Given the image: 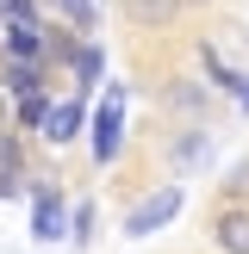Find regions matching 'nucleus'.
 <instances>
[{
	"label": "nucleus",
	"instance_id": "1",
	"mask_svg": "<svg viewBox=\"0 0 249 254\" xmlns=\"http://www.w3.org/2000/svg\"><path fill=\"white\" fill-rule=\"evenodd\" d=\"M87 143H94V168H112L119 161V143H124V81H112L106 87V106L87 118Z\"/></svg>",
	"mask_w": 249,
	"mask_h": 254
},
{
	"label": "nucleus",
	"instance_id": "2",
	"mask_svg": "<svg viewBox=\"0 0 249 254\" xmlns=\"http://www.w3.org/2000/svg\"><path fill=\"white\" fill-rule=\"evenodd\" d=\"M181 205H187V192H181L174 180H168V186H156L143 205H131V211H124V236H131V242H143V236L168 230V223L181 217Z\"/></svg>",
	"mask_w": 249,
	"mask_h": 254
},
{
	"label": "nucleus",
	"instance_id": "3",
	"mask_svg": "<svg viewBox=\"0 0 249 254\" xmlns=\"http://www.w3.org/2000/svg\"><path fill=\"white\" fill-rule=\"evenodd\" d=\"M31 192V242H62L69 236V198L56 180H25Z\"/></svg>",
	"mask_w": 249,
	"mask_h": 254
},
{
	"label": "nucleus",
	"instance_id": "4",
	"mask_svg": "<svg viewBox=\"0 0 249 254\" xmlns=\"http://www.w3.org/2000/svg\"><path fill=\"white\" fill-rule=\"evenodd\" d=\"M0 56L50 68V25H6V31H0Z\"/></svg>",
	"mask_w": 249,
	"mask_h": 254
},
{
	"label": "nucleus",
	"instance_id": "5",
	"mask_svg": "<svg viewBox=\"0 0 249 254\" xmlns=\"http://www.w3.org/2000/svg\"><path fill=\"white\" fill-rule=\"evenodd\" d=\"M81 130H87V106H81V99H56L50 118H44V143L50 149H69Z\"/></svg>",
	"mask_w": 249,
	"mask_h": 254
},
{
	"label": "nucleus",
	"instance_id": "6",
	"mask_svg": "<svg viewBox=\"0 0 249 254\" xmlns=\"http://www.w3.org/2000/svg\"><path fill=\"white\" fill-rule=\"evenodd\" d=\"M119 6H124V19H131L137 31H168L187 0H119Z\"/></svg>",
	"mask_w": 249,
	"mask_h": 254
},
{
	"label": "nucleus",
	"instance_id": "7",
	"mask_svg": "<svg viewBox=\"0 0 249 254\" xmlns=\"http://www.w3.org/2000/svg\"><path fill=\"white\" fill-rule=\"evenodd\" d=\"M212 236H218L224 254H249V205H224L212 217Z\"/></svg>",
	"mask_w": 249,
	"mask_h": 254
},
{
	"label": "nucleus",
	"instance_id": "8",
	"mask_svg": "<svg viewBox=\"0 0 249 254\" xmlns=\"http://www.w3.org/2000/svg\"><path fill=\"white\" fill-rule=\"evenodd\" d=\"M199 62H206V81L218 87V93H231V99H243V87H249V74H237V68H231V62H224V56H218V50H212V44H199Z\"/></svg>",
	"mask_w": 249,
	"mask_h": 254
},
{
	"label": "nucleus",
	"instance_id": "9",
	"mask_svg": "<svg viewBox=\"0 0 249 254\" xmlns=\"http://www.w3.org/2000/svg\"><path fill=\"white\" fill-rule=\"evenodd\" d=\"M0 81H6V93H12V99H25V93H44V87H50V68H31V62H6V68H0Z\"/></svg>",
	"mask_w": 249,
	"mask_h": 254
},
{
	"label": "nucleus",
	"instance_id": "10",
	"mask_svg": "<svg viewBox=\"0 0 249 254\" xmlns=\"http://www.w3.org/2000/svg\"><path fill=\"white\" fill-rule=\"evenodd\" d=\"M69 68H75V87L87 93V87H100V74H106V50H100V44H81Z\"/></svg>",
	"mask_w": 249,
	"mask_h": 254
},
{
	"label": "nucleus",
	"instance_id": "11",
	"mask_svg": "<svg viewBox=\"0 0 249 254\" xmlns=\"http://www.w3.org/2000/svg\"><path fill=\"white\" fill-rule=\"evenodd\" d=\"M56 12L75 25V31H94L100 25V0H56Z\"/></svg>",
	"mask_w": 249,
	"mask_h": 254
},
{
	"label": "nucleus",
	"instance_id": "12",
	"mask_svg": "<svg viewBox=\"0 0 249 254\" xmlns=\"http://www.w3.org/2000/svg\"><path fill=\"white\" fill-rule=\"evenodd\" d=\"M50 106H56V99H50V87H44V93H25V99H19V124H25V130H44Z\"/></svg>",
	"mask_w": 249,
	"mask_h": 254
},
{
	"label": "nucleus",
	"instance_id": "13",
	"mask_svg": "<svg viewBox=\"0 0 249 254\" xmlns=\"http://www.w3.org/2000/svg\"><path fill=\"white\" fill-rule=\"evenodd\" d=\"M69 236H75V248L94 242V198H81V205L69 211Z\"/></svg>",
	"mask_w": 249,
	"mask_h": 254
},
{
	"label": "nucleus",
	"instance_id": "14",
	"mask_svg": "<svg viewBox=\"0 0 249 254\" xmlns=\"http://www.w3.org/2000/svg\"><path fill=\"white\" fill-rule=\"evenodd\" d=\"M224 205H249V161H237L224 174Z\"/></svg>",
	"mask_w": 249,
	"mask_h": 254
},
{
	"label": "nucleus",
	"instance_id": "15",
	"mask_svg": "<svg viewBox=\"0 0 249 254\" xmlns=\"http://www.w3.org/2000/svg\"><path fill=\"white\" fill-rule=\"evenodd\" d=\"M0 174H19V180H25V149H19L12 130H0Z\"/></svg>",
	"mask_w": 249,
	"mask_h": 254
},
{
	"label": "nucleus",
	"instance_id": "16",
	"mask_svg": "<svg viewBox=\"0 0 249 254\" xmlns=\"http://www.w3.org/2000/svg\"><path fill=\"white\" fill-rule=\"evenodd\" d=\"M0 19L6 25H44L37 19V0H0Z\"/></svg>",
	"mask_w": 249,
	"mask_h": 254
},
{
	"label": "nucleus",
	"instance_id": "17",
	"mask_svg": "<svg viewBox=\"0 0 249 254\" xmlns=\"http://www.w3.org/2000/svg\"><path fill=\"white\" fill-rule=\"evenodd\" d=\"M25 192V180H19V174H0V198H19Z\"/></svg>",
	"mask_w": 249,
	"mask_h": 254
},
{
	"label": "nucleus",
	"instance_id": "18",
	"mask_svg": "<svg viewBox=\"0 0 249 254\" xmlns=\"http://www.w3.org/2000/svg\"><path fill=\"white\" fill-rule=\"evenodd\" d=\"M237 112H249V87H243V99H237Z\"/></svg>",
	"mask_w": 249,
	"mask_h": 254
}]
</instances>
